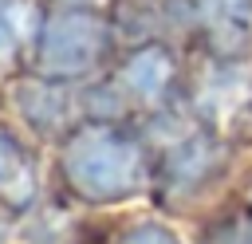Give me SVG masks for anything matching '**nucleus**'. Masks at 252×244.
<instances>
[{
    "mask_svg": "<svg viewBox=\"0 0 252 244\" xmlns=\"http://www.w3.org/2000/svg\"><path fill=\"white\" fill-rule=\"evenodd\" d=\"M71 169H75V181H83L87 189L94 193H118L134 181L138 173V153L130 142L114 138V134H87L75 153H71Z\"/></svg>",
    "mask_w": 252,
    "mask_h": 244,
    "instance_id": "obj_1",
    "label": "nucleus"
},
{
    "mask_svg": "<svg viewBox=\"0 0 252 244\" xmlns=\"http://www.w3.org/2000/svg\"><path fill=\"white\" fill-rule=\"evenodd\" d=\"M102 43H106V31L98 20L59 16L43 31V63L59 75H75V71H87L102 55Z\"/></svg>",
    "mask_w": 252,
    "mask_h": 244,
    "instance_id": "obj_2",
    "label": "nucleus"
},
{
    "mask_svg": "<svg viewBox=\"0 0 252 244\" xmlns=\"http://www.w3.org/2000/svg\"><path fill=\"white\" fill-rule=\"evenodd\" d=\"M197 4L217 39L240 43L252 31V0H197Z\"/></svg>",
    "mask_w": 252,
    "mask_h": 244,
    "instance_id": "obj_3",
    "label": "nucleus"
},
{
    "mask_svg": "<svg viewBox=\"0 0 252 244\" xmlns=\"http://www.w3.org/2000/svg\"><path fill=\"white\" fill-rule=\"evenodd\" d=\"M126 83H130L138 94H146V98L161 94V87L169 83V59H165L161 51H142V55H134V63L126 67Z\"/></svg>",
    "mask_w": 252,
    "mask_h": 244,
    "instance_id": "obj_4",
    "label": "nucleus"
},
{
    "mask_svg": "<svg viewBox=\"0 0 252 244\" xmlns=\"http://www.w3.org/2000/svg\"><path fill=\"white\" fill-rule=\"evenodd\" d=\"M126 244H173V236L169 232H161V228H142L138 236H130Z\"/></svg>",
    "mask_w": 252,
    "mask_h": 244,
    "instance_id": "obj_5",
    "label": "nucleus"
},
{
    "mask_svg": "<svg viewBox=\"0 0 252 244\" xmlns=\"http://www.w3.org/2000/svg\"><path fill=\"white\" fill-rule=\"evenodd\" d=\"M224 244H252V224H248V228H240V232H236L232 240H224Z\"/></svg>",
    "mask_w": 252,
    "mask_h": 244,
    "instance_id": "obj_6",
    "label": "nucleus"
}]
</instances>
